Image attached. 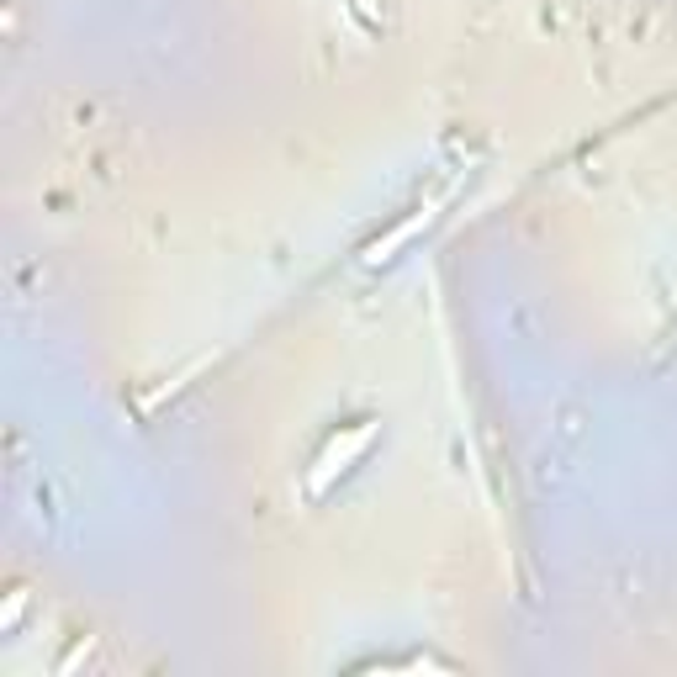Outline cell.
I'll use <instances>...</instances> for the list:
<instances>
[{
  "label": "cell",
  "mask_w": 677,
  "mask_h": 677,
  "mask_svg": "<svg viewBox=\"0 0 677 677\" xmlns=\"http://www.w3.org/2000/svg\"><path fill=\"white\" fill-rule=\"evenodd\" d=\"M365 444H370V423H360V429H355V434H349L344 444H338V440L328 444V450H323V461H318V471L307 476V493H323V487L334 482L338 471H344V461H355Z\"/></svg>",
  "instance_id": "cell-1"
}]
</instances>
